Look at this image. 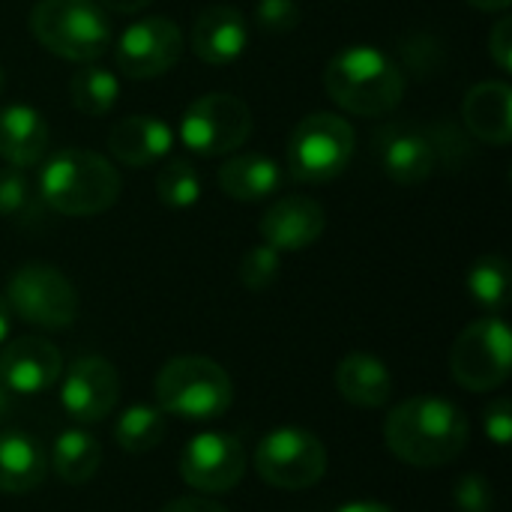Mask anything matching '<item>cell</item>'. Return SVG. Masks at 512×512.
<instances>
[{
	"instance_id": "obj_1",
	"label": "cell",
	"mask_w": 512,
	"mask_h": 512,
	"mask_svg": "<svg viewBox=\"0 0 512 512\" xmlns=\"http://www.w3.org/2000/svg\"><path fill=\"white\" fill-rule=\"evenodd\" d=\"M468 438V414L456 402L432 393L399 402L384 423L390 453L414 468H438L459 459Z\"/></svg>"
},
{
	"instance_id": "obj_2",
	"label": "cell",
	"mask_w": 512,
	"mask_h": 512,
	"mask_svg": "<svg viewBox=\"0 0 512 512\" xmlns=\"http://www.w3.org/2000/svg\"><path fill=\"white\" fill-rule=\"evenodd\" d=\"M327 96L357 117H384L405 96V75L375 45H348L324 69Z\"/></svg>"
},
{
	"instance_id": "obj_3",
	"label": "cell",
	"mask_w": 512,
	"mask_h": 512,
	"mask_svg": "<svg viewBox=\"0 0 512 512\" xmlns=\"http://www.w3.org/2000/svg\"><path fill=\"white\" fill-rule=\"evenodd\" d=\"M120 171L93 150L63 147L45 159L36 192L60 216H96L120 198Z\"/></svg>"
},
{
	"instance_id": "obj_4",
	"label": "cell",
	"mask_w": 512,
	"mask_h": 512,
	"mask_svg": "<svg viewBox=\"0 0 512 512\" xmlns=\"http://www.w3.org/2000/svg\"><path fill=\"white\" fill-rule=\"evenodd\" d=\"M234 384L210 357H174L156 375V408L183 423H213L231 411Z\"/></svg>"
},
{
	"instance_id": "obj_5",
	"label": "cell",
	"mask_w": 512,
	"mask_h": 512,
	"mask_svg": "<svg viewBox=\"0 0 512 512\" xmlns=\"http://www.w3.org/2000/svg\"><path fill=\"white\" fill-rule=\"evenodd\" d=\"M30 30L45 51L72 63H93L111 45V18L96 0H39Z\"/></svg>"
},
{
	"instance_id": "obj_6",
	"label": "cell",
	"mask_w": 512,
	"mask_h": 512,
	"mask_svg": "<svg viewBox=\"0 0 512 512\" xmlns=\"http://www.w3.org/2000/svg\"><path fill=\"white\" fill-rule=\"evenodd\" d=\"M357 150L354 126L330 111H315L297 123L288 141V168L303 183H330L351 165Z\"/></svg>"
},
{
	"instance_id": "obj_7",
	"label": "cell",
	"mask_w": 512,
	"mask_h": 512,
	"mask_svg": "<svg viewBox=\"0 0 512 512\" xmlns=\"http://www.w3.org/2000/svg\"><path fill=\"white\" fill-rule=\"evenodd\" d=\"M252 465L267 486L282 492H300L324 480L327 447L318 435L306 429L279 426L258 441Z\"/></svg>"
},
{
	"instance_id": "obj_8",
	"label": "cell",
	"mask_w": 512,
	"mask_h": 512,
	"mask_svg": "<svg viewBox=\"0 0 512 512\" xmlns=\"http://www.w3.org/2000/svg\"><path fill=\"white\" fill-rule=\"evenodd\" d=\"M512 366V336L501 315H486L465 327L450 351V372L462 390L489 393L507 384Z\"/></svg>"
},
{
	"instance_id": "obj_9",
	"label": "cell",
	"mask_w": 512,
	"mask_h": 512,
	"mask_svg": "<svg viewBox=\"0 0 512 512\" xmlns=\"http://www.w3.org/2000/svg\"><path fill=\"white\" fill-rule=\"evenodd\" d=\"M6 303L12 315L39 330H66L78 315V294L72 282L51 264H21L6 282Z\"/></svg>"
},
{
	"instance_id": "obj_10",
	"label": "cell",
	"mask_w": 512,
	"mask_h": 512,
	"mask_svg": "<svg viewBox=\"0 0 512 512\" xmlns=\"http://www.w3.org/2000/svg\"><path fill=\"white\" fill-rule=\"evenodd\" d=\"M177 135L198 156H225L249 141L252 111L234 93H204L183 111Z\"/></svg>"
},
{
	"instance_id": "obj_11",
	"label": "cell",
	"mask_w": 512,
	"mask_h": 512,
	"mask_svg": "<svg viewBox=\"0 0 512 512\" xmlns=\"http://www.w3.org/2000/svg\"><path fill=\"white\" fill-rule=\"evenodd\" d=\"M177 471L183 483L201 495L231 492L246 474V447L231 432H198L183 444Z\"/></svg>"
},
{
	"instance_id": "obj_12",
	"label": "cell",
	"mask_w": 512,
	"mask_h": 512,
	"mask_svg": "<svg viewBox=\"0 0 512 512\" xmlns=\"http://www.w3.org/2000/svg\"><path fill=\"white\" fill-rule=\"evenodd\" d=\"M180 54H183V33L165 15H153L129 24L114 48L120 72L138 81L165 75L180 60Z\"/></svg>"
},
{
	"instance_id": "obj_13",
	"label": "cell",
	"mask_w": 512,
	"mask_h": 512,
	"mask_svg": "<svg viewBox=\"0 0 512 512\" xmlns=\"http://www.w3.org/2000/svg\"><path fill=\"white\" fill-rule=\"evenodd\" d=\"M117 399L120 375L105 357H81L60 375V405L81 426L105 420Z\"/></svg>"
},
{
	"instance_id": "obj_14",
	"label": "cell",
	"mask_w": 512,
	"mask_h": 512,
	"mask_svg": "<svg viewBox=\"0 0 512 512\" xmlns=\"http://www.w3.org/2000/svg\"><path fill=\"white\" fill-rule=\"evenodd\" d=\"M0 348V384L15 396H39L63 375V357L48 339L21 336Z\"/></svg>"
},
{
	"instance_id": "obj_15",
	"label": "cell",
	"mask_w": 512,
	"mask_h": 512,
	"mask_svg": "<svg viewBox=\"0 0 512 512\" xmlns=\"http://www.w3.org/2000/svg\"><path fill=\"white\" fill-rule=\"evenodd\" d=\"M375 144L384 174L402 186H417L429 180L438 168V144L429 132L417 126L408 123L387 126L378 132Z\"/></svg>"
},
{
	"instance_id": "obj_16",
	"label": "cell",
	"mask_w": 512,
	"mask_h": 512,
	"mask_svg": "<svg viewBox=\"0 0 512 512\" xmlns=\"http://www.w3.org/2000/svg\"><path fill=\"white\" fill-rule=\"evenodd\" d=\"M327 228V213L315 198L288 195L279 198L261 216V237L276 252H300L321 240Z\"/></svg>"
},
{
	"instance_id": "obj_17",
	"label": "cell",
	"mask_w": 512,
	"mask_h": 512,
	"mask_svg": "<svg viewBox=\"0 0 512 512\" xmlns=\"http://www.w3.org/2000/svg\"><path fill=\"white\" fill-rule=\"evenodd\" d=\"M249 42V24L240 9L228 3H213L198 12L192 24V51L210 66L234 63Z\"/></svg>"
},
{
	"instance_id": "obj_18",
	"label": "cell",
	"mask_w": 512,
	"mask_h": 512,
	"mask_svg": "<svg viewBox=\"0 0 512 512\" xmlns=\"http://www.w3.org/2000/svg\"><path fill=\"white\" fill-rule=\"evenodd\" d=\"M174 147V129L162 117L132 114L111 126L108 150L120 165L129 168H150L162 162Z\"/></svg>"
},
{
	"instance_id": "obj_19",
	"label": "cell",
	"mask_w": 512,
	"mask_h": 512,
	"mask_svg": "<svg viewBox=\"0 0 512 512\" xmlns=\"http://www.w3.org/2000/svg\"><path fill=\"white\" fill-rule=\"evenodd\" d=\"M465 129L483 141L504 147L512 138V90L507 81H480L465 93L462 102Z\"/></svg>"
},
{
	"instance_id": "obj_20",
	"label": "cell",
	"mask_w": 512,
	"mask_h": 512,
	"mask_svg": "<svg viewBox=\"0 0 512 512\" xmlns=\"http://www.w3.org/2000/svg\"><path fill=\"white\" fill-rule=\"evenodd\" d=\"M48 150V123L33 105L0 108V159L15 168H33Z\"/></svg>"
},
{
	"instance_id": "obj_21",
	"label": "cell",
	"mask_w": 512,
	"mask_h": 512,
	"mask_svg": "<svg viewBox=\"0 0 512 512\" xmlns=\"http://www.w3.org/2000/svg\"><path fill=\"white\" fill-rule=\"evenodd\" d=\"M48 477V456L36 438L9 429L0 432V492L27 495L39 489Z\"/></svg>"
},
{
	"instance_id": "obj_22",
	"label": "cell",
	"mask_w": 512,
	"mask_h": 512,
	"mask_svg": "<svg viewBox=\"0 0 512 512\" xmlns=\"http://www.w3.org/2000/svg\"><path fill=\"white\" fill-rule=\"evenodd\" d=\"M336 390L357 408H384L393 399V378L375 354L354 351L336 366Z\"/></svg>"
},
{
	"instance_id": "obj_23",
	"label": "cell",
	"mask_w": 512,
	"mask_h": 512,
	"mask_svg": "<svg viewBox=\"0 0 512 512\" xmlns=\"http://www.w3.org/2000/svg\"><path fill=\"white\" fill-rule=\"evenodd\" d=\"M219 189L234 201H261L282 186V168L264 153H243L228 159L219 174Z\"/></svg>"
},
{
	"instance_id": "obj_24",
	"label": "cell",
	"mask_w": 512,
	"mask_h": 512,
	"mask_svg": "<svg viewBox=\"0 0 512 512\" xmlns=\"http://www.w3.org/2000/svg\"><path fill=\"white\" fill-rule=\"evenodd\" d=\"M99 462H102L99 441L90 432H84L81 426H75V429H63L54 438L48 468H54V474L63 483L81 486V483L93 480V474L99 471Z\"/></svg>"
},
{
	"instance_id": "obj_25",
	"label": "cell",
	"mask_w": 512,
	"mask_h": 512,
	"mask_svg": "<svg viewBox=\"0 0 512 512\" xmlns=\"http://www.w3.org/2000/svg\"><path fill=\"white\" fill-rule=\"evenodd\" d=\"M168 432V420L153 405H129L114 423V441L123 453L141 456L162 444Z\"/></svg>"
},
{
	"instance_id": "obj_26",
	"label": "cell",
	"mask_w": 512,
	"mask_h": 512,
	"mask_svg": "<svg viewBox=\"0 0 512 512\" xmlns=\"http://www.w3.org/2000/svg\"><path fill=\"white\" fill-rule=\"evenodd\" d=\"M120 96V81L114 72L102 66H84L72 75L69 81V99L81 114L102 117L117 105Z\"/></svg>"
},
{
	"instance_id": "obj_27",
	"label": "cell",
	"mask_w": 512,
	"mask_h": 512,
	"mask_svg": "<svg viewBox=\"0 0 512 512\" xmlns=\"http://www.w3.org/2000/svg\"><path fill=\"white\" fill-rule=\"evenodd\" d=\"M468 291L471 297L489 309L501 312L510 303V264L504 255H483L468 270Z\"/></svg>"
},
{
	"instance_id": "obj_28",
	"label": "cell",
	"mask_w": 512,
	"mask_h": 512,
	"mask_svg": "<svg viewBox=\"0 0 512 512\" xmlns=\"http://www.w3.org/2000/svg\"><path fill=\"white\" fill-rule=\"evenodd\" d=\"M156 195L165 207H174V210L195 207L201 198V177L192 159H183V156L168 159L156 171Z\"/></svg>"
},
{
	"instance_id": "obj_29",
	"label": "cell",
	"mask_w": 512,
	"mask_h": 512,
	"mask_svg": "<svg viewBox=\"0 0 512 512\" xmlns=\"http://www.w3.org/2000/svg\"><path fill=\"white\" fill-rule=\"evenodd\" d=\"M39 201L42 198L33 189V183L27 180L24 168H15V165L0 168V216L3 219L27 222L36 216Z\"/></svg>"
},
{
	"instance_id": "obj_30",
	"label": "cell",
	"mask_w": 512,
	"mask_h": 512,
	"mask_svg": "<svg viewBox=\"0 0 512 512\" xmlns=\"http://www.w3.org/2000/svg\"><path fill=\"white\" fill-rule=\"evenodd\" d=\"M282 273V252L273 246H255L243 255L240 261V282L249 291H267Z\"/></svg>"
},
{
	"instance_id": "obj_31",
	"label": "cell",
	"mask_w": 512,
	"mask_h": 512,
	"mask_svg": "<svg viewBox=\"0 0 512 512\" xmlns=\"http://www.w3.org/2000/svg\"><path fill=\"white\" fill-rule=\"evenodd\" d=\"M303 18V9L297 0H258L255 6V24L264 33H291Z\"/></svg>"
},
{
	"instance_id": "obj_32",
	"label": "cell",
	"mask_w": 512,
	"mask_h": 512,
	"mask_svg": "<svg viewBox=\"0 0 512 512\" xmlns=\"http://www.w3.org/2000/svg\"><path fill=\"white\" fill-rule=\"evenodd\" d=\"M453 501L459 512H492L495 510V489L480 474H465L456 480Z\"/></svg>"
},
{
	"instance_id": "obj_33",
	"label": "cell",
	"mask_w": 512,
	"mask_h": 512,
	"mask_svg": "<svg viewBox=\"0 0 512 512\" xmlns=\"http://www.w3.org/2000/svg\"><path fill=\"white\" fill-rule=\"evenodd\" d=\"M483 429L492 438V444L498 447H510L512 441V405L507 396H498L495 402H489V408L483 411Z\"/></svg>"
},
{
	"instance_id": "obj_34",
	"label": "cell",
	"mask_w": 512,
	"mask_h": 512,
	"mask_svg": "<svg viewBox=\"0 0 512 512\" xmlns=\"http://www.w3.org/2000/svg\"><path fill=\"white\" fill-rule=\"evenodd\" d=\"M489 54L492 60L498 63L501 72H510L512 69V18L504 15L495 21L492 33H489Z\"/></svg>"
},
{
	"instance_id": "obj_35",
	"label": "cell",
	"mask_w": 512,
	"mask_h": 512,
	"mask_svg": "<svg viewBox=\"0 0 512 512\" xmlns=\"http://www.w3.org/2000/svg\"><path fill=\"white\" fill-rule=\"evenodd\" d=\"M159 512H228L225 507H219L216 501H207L201 495H189V498H177L171 504H165Z\"/></svg>"
},
{
	"instance_id": "obj_36",
	"label": "cell",
	"mask_w": 512,
	"mask_h": 512,
	"mask_svg": "<svg viewBox=\"0 0 512 512\" xmlns=\"http://www.w3.org/2000/svg\"><path fill=\"white\" fill-rule=\"evenodd\" d=\"M102 9H111V12H120V15H129V12H141L150 0H96Z\"/></svg>"
},
{
	"instance_id": "obj_37",
	"label": "cell",
	"mask_w": 512,
	"mask_h": 512,
	"mask_svg": "<svg viewBox=\"0 0 512 512\" xmlns=\"http://www.w3.org/2000/svg\"><path fill=\"white\" fill-rule=\"evenodd\" d=\"M336 512H396L378 501H351V504H342Z\"/></svg>"
},
{
	"instance_id": "obj_38",
	"label": "cell",
	"mask_w": 512,
	"mask_h": 512,
	"mask_svg": "<svg viewBox=\"0 0 512 512\" xmlns=\"http://www.w3.org/2000/svg\"><path fill=\"white\" fill-rule=\"evenodd\" d=\"M9 330H12V309H9L6 297H0V345L9 342Z\"/></svg>"
},
{
	"instance_id": "obj_39",
	"label": "cell",
	"mask_w": 512,
	"mask_h": 512,
	"mask_svg": "<svg viewBox=\"0 0 512 512\" xmlns=\"http://www.w3.org/2000/svg\"><path fill=\"white\" fill-rule=\"evenodd\" d=\"M474 9H483V12H507L512 0H468Z\"/></svg>"
},
{
	"instance_id": "obj_40",
	"label": "cell",
	"mask_w": 512,
	"mask_h": 512,
	"mask_svg": "<svg viewBox=\"0 0 512 512\" xmlns=\"http://www.w3.org/2000/svg\"><path fill=\"white\" fill-rule=\"evenodd\" d=\"M6 411H9V390L0 384V420L6 417Z\"/></svg>"
},
{
	"instance_id": "obj_41",
	"label": "cell",
	"mask_w": 512,
	"mask_h": 512,
	"mask_svg": "<svg viewBox=\"0 0 512 512\" xmlns=\"http://www.w3.org/2000/svg\"><path fill=\"white\" fill-rule=\"evenodd\" d=\"M3 84H6V78H3V66H0V93H3Z\"/></svg>"
}]
</instances>
